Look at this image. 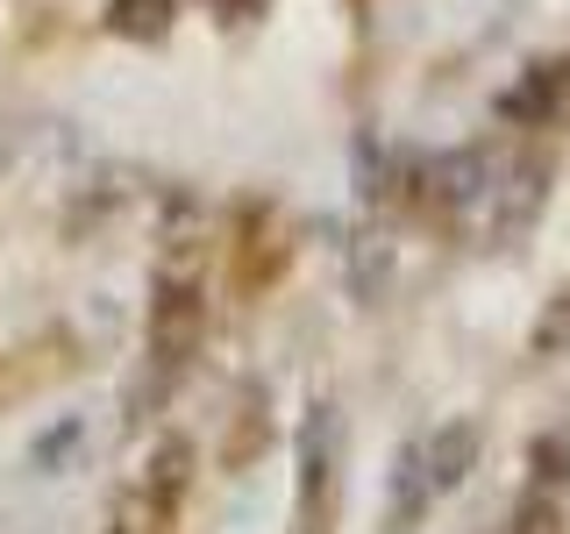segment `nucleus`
Returning a JSON list of instances; mask_svg holds the SVG:
<instances>
[{"mask_svg": "<svg viewBox=\"0 0 570 534\" xmlns=\"http://www.w3.org/2000/svg\"><path fill=\"white\" fill-rule=\"evenodd\" d=\"M471 463H478V427L471 421H442L435 435H421L414 449L400 456V477H392V521L414 527L435 498H450L463 485Z\"/></svg>", "mask_w": 570, "mask_h": 534, "instance_id": "obj_1", "label": "nucleus"}, {"mask_svg": "<svg viewBox=\"0 0 570 534\" xmlns=\"http://www.w3.org/2000/svg\"><path fill=\"white\" fill-rule=\"evenodd\" d=\"M200 328H207V307H200V293L193 285H165V293L150 299V349H157V364H186L193 343H200Z\"/></svg>", "mask_w": 570, "mask_h": 534, "instance_id": "obj_2", "label": "nucleus"}, {"mask_svg": "<svg viewBox=\"0 0 570 534\" xmlns=\"http://www.w3.org/2000/svg\"><path fill=\"white\" fill-rule=\"evenodd\" d=\"M165 521H171V498L142 485V492H129V498L115 506V521H107V534H165Z\"/></svg>", "mask_w": 570, "mask_h": 534, "instance_id": "obj_3", "label": "nucleus"}, {"mask_svg": "<svg viewBox=\"0 0 570 534\" xmlns=\"http://www.w3.org/2000/svg\"><path fill=\"white\" fill-rule=\"evenodd\" d=\"M165 8H171V0H115V29L157 36V29H165Z\"/></svg>", "mask_w": 570, "mask_h": 534, "instance_id": "obj_4", "label": "nucleus"}, {"mask_svg": "<svg viewBox=\"0 0 570 534\" xmlns=\"http://www.w3.org/2000/svg\"><path fill=\"white\" fill-rule=\"evenodd\" d=\"M513 534H557V513H542V498H534V506H521V521H513Z\"/></svg>", "mask_w": 570, "mask_h": 534, "instance_id": "obj_5", "label": "nucleus"}, {"mask_svg": "<svg viewBox=\"0 0 570 534\" xmlns=\"http://www.w3.org/2000/svg\"><path fill=\"white\" fill-rule=\"evenodd\" d=\"M228 8H236V14H257V8H264V0H228Z\"/></svg>", "mask_w": 570, "mask_h": 534, "instance_id": "obj_6", "label": "nucleus"}]
</instances>
